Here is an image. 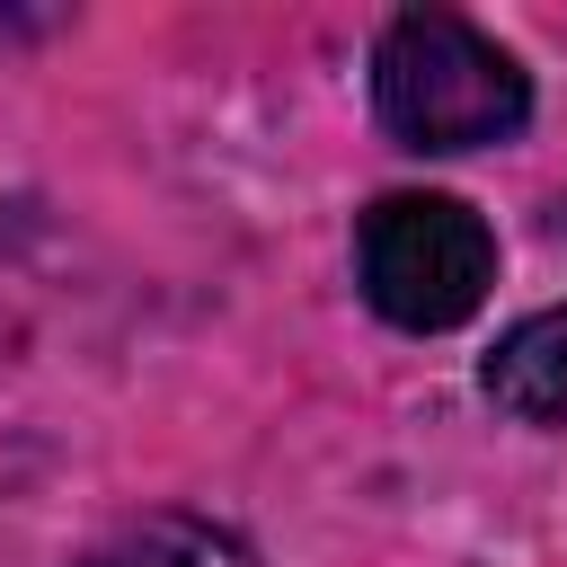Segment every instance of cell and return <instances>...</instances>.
I'll return each instance as SVG.
<instances>
[{
    "label": "cell",
    "mask_w": 567,
    "mask_h": 567,
    "mask_svg": "<svg viewBox=\"0 0 567 567\" xmlns=\"http://www.w3.org/2000/svg\"><path fill=\"white\" fill-rule=\"evenodd\" d=\"M372 115L399 151H487L532 124V80L487 27L408 9L372 44Z\"/></svg>",
    "instance_id": "cell-1"
},
{
    "label": "cell",
    "mask_w": 567,
    "mask_h": 567,
    "mask_svg": "<svg viewBox=\"0 0 567 567\" xmlns=\"http://www.w3.org/2000/svg\"><path fill=\"white\" fill-rule=\"evenodd\" d=\"M354 284H363V301L390 328L443 337V328H461L487 301L496 230L461 195H381L354 221Z\"/></svg>",
    "instance_id": "cell-2"
},
{
    "label": "cell",
    "mask_w": 567,
    "mask_h": 567,
    "mask_svg": "<svg viewBox=\"0 0 567 567\" xmlns=\"http://www.w3.org/2000/svg\"><path fill=\"white\" fill-rule=\"evenodd\" d=\"M478 390L496 399V416L514 425H567V301L532 310L496 337V354L478 363Z\"/></svg>",
    "instance_id": "cell-3"
},
{
    "label": "cell",
    "mask_w": 567,
    "mask_h": 567,
    "mask_svg": "<svg viewBox=\"0 0 567 567\" xmlns=\"http://www.w3.org/2000/svg\"><path fill=\"white\" fill-rule=\"evenodd\" d=\"M89 567H257L239 532L204 523V514H133Z\"/></svg>",
    "instance_id": "cell-4"
},
{
    "label": "cell",
    "mask_w": 567,
    "mask_h": 567,
    "mask_svg": "<svg viewBox=\"0 0 567 567\" xmlns=\"http://www.w3.org/2000/svg\"><path fill=\"white\" fill-rule=\"evenodd\" d=\"M35 27H44V18H27V9H0V44H9V35H35Z\"/></svg>",
    "instance_id": "cell-5"
}]
</instances>
